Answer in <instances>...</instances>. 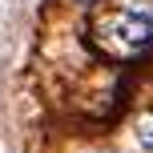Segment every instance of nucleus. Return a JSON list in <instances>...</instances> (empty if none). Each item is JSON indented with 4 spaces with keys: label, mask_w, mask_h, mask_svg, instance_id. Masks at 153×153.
Returning <instances> with one entry per match:
<instances>
[{
    "label": "nucleus",
    "mask_w": 153,
    "mask_h": 153,
    "mask_svg": "<svg viewBox=\"0 0 153 153\" xmlns=\"http://www.w3.org/2000/svg\"><path fill=\"white\" fill-rule=\"evenodd\" d=\"M97 36L101 45L121 48V53H137L153 45V0H121L109 12L97 16Z\"/></svg>",
    "instance_id": "f257e3e1"
},
{
    "label": "nucleus",
    "mask_w": 153,
    "mask_h": 153,
    "mask_svg": "<svg viewBox=\"0 0 153 153\" xmlns=\"http://www.w3.org/2000/svg\"><path fill=\"white\" fill-rule=\"evenodd\" d=\"M137 141H141L145 153H153V121H141V125H137Z\"/></svg>",
    "instance_id": "f03ea898"
}]
</instances>
